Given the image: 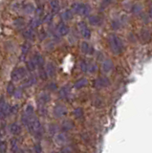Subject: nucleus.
Returning a JSON list of instances; mask_svg holds the SVG:
<instances>
[{"label":"nucleus","mask_w":152,"mask_h":153,"mask_svg":"<svg viewBox=\"0 0 152 153\" xmlns=\"http://www.w3.org/2000/svg\"><path fill=\"white\" fill-rule=\"evenodd\" d=\"M108 42L112 52L116 55H120L123 51V42L120 37L116 35H110L108 36Z\"/></svg>","instance_id":"nucleus-1"},{"label":"nucleus","mask_w":152,"mask_h":153,"mask_svg":"<svg viewBox=\"0 0 152 153\" xmlns=\"http://www.w3.org/2000/svg\"><path fill=\"white\" fill-rule=\"evenodd\" d=\"M26 126H27L28 129H29V131L32 134H35V135H37V134L39 133V131L41 130V123L34 115L30 117Z\"/></svg>","instance_id":"nucleus-2"},{"label":"nucleus","mask_w":152,"mask_h":153,"mask_svg":"<svg viewBox=\"0 0 152 153\" xmlns=\"http://www.w3.org/2000/svg\"><path fill=\"white\" fill-rule=\"evenodd\" d=\"M72 12L79 16H87L90 13V7L83 3H75L72 6Z\"/></svg>","instance_id":"nucleus-3"},{"label":"nucleus","mask_w":152,"mask_h":153,"mask_svg":"<svg viewBox=\"0 0 152 153\" xmlns=\"http://www.w3.org/2000/svg\"><path fill=\"white\" fill-rule=\"evenodd\" d=\"M27 75V70L24 68V67H18V68H16L13 71L12 73V79L18 81L22 79H24Z\"/></svg>","instance_id":"nucleus-4"},{"label":"nucleus","mask_w":152,"mask_h":153,"mask_svg":"<svg viewBox=\"0 0 152 153\" xmlns=\"http://www.w3.org/2000/svg\"><path fill=\"white\" fill-rule=\"evenodd\" d=\"M10 108L11 106L6 102L4 97L0 98V117L1 118L6 117L7 115L10 113Z\"/></svg>","instance_id":"nucleus-5"},{"label":"nucleus","mask_w":152,"mask_h":153,"mask_svg":"<svg viewBox=\"0 0 152 153\" xmlns=\"http://www.w3.org/2000/svg\"><path fill=\"white\" fill-rule=\"evenodd\" d=\"M79 32L82 33V36L86 38V39H89L91 37V31L89 30V28L87 27V25L85 24V22H80L79 23Z\"/></svg>","instance_id":"nucleus-6"},{"label":"nucleus","mask_w":152,"mask_h":153,"mask_svg":"<svg viewBox=\"0 0 152 153\" xmlns=\"http://www.w3.org/2000/svg\"><path fill=\"white\" fill-rule=\"evenodd\" d=\"M54 114L56 118H60V117H63L65 116L66 114H67V109L64 106V105H61V104H59L56 105L54 109Z\"/></svg>","instance_id":"nucleus-7"},{"label":"nucleus","mask_w":152,"mask_h":153,"mask_svg":"<svg viewBox=\"0 0 152 153\" xmlns=\"http://www.w3.org/2000/svg\"><path fill=\"white\" fill-rule=\"evenodd\" d=\"M56 32H58V33L61 36H66L69 33V27L66 25L65 23L60 22L59 25L56 26Z\"/></svg>","instance_id":"nucleus-8"},{"label":"nucleus","mask_w":152,"mask_h":153,"mask_svg":"<svg viewBox=\"0 0 152 153\" xmlns=\"http://www.w3.org/2000/svg\"><path fill=\"white\" fill-rule=\"evenodd\" d=\"M110 84V81L107 78H99L95 81V86L98 88H102V87H106Z\"/></svg>","instance_id":"nucleus-9"},{"label":"nucleus","mask_w":152,"mask_h":153,"mask_svg":"<svg viewBox=\"0 0 152 153\" xmlns=\"http://www.w3.org/2000/svg\"><path fill=\"white\" fill-rule=\"evenodd\" d=\"M80 50H82V53L84 54H87V55H92L94 53V48L92 46H90L87 42L83 41L80 45Z\"/></svg>","instance_id":"nucleus-10"},{"label":"nucleus","mask_w":152,"mask_h":153,"mask_svg":"<svg viewBox=\"0 0 152 153\" xmlns=\"http://www.w3.org/2000/svg\"><path fill=\"white\" fill-rule=\"evenodd\" d=\"M45 72L47 76H48V78H52V76H54L56 75V66L52 63V62H49V63H47L46 65Z\"/></svg>","instance_id":"nucleus-11"},{"label":"nucleus","mask_w":152,"mask_h":153,"mask_svg":"<svg viewBox=\"0 0 152 153\" xmlns=\"http://www.w3.org/2000/svg\"><path fill=\"white\" fill-rule=\"evenodd\" d=\"M36 82V76H28V78H26L24 79V81H23V83H22V86L24 88L30 87V86L34 85Z\"/></svg>","instance_id":"nucleus-12"},{"label":"nucleus","mask_w":152,"mask_h":153,"mask_svg":"<svg viewBox=\"0 0 152 153\" xmlns=\"http://www.w3.org/2000/svg\"><path fill=\"white\" fill-rule=\"evenodd\" d=\"M113 62L110 60V59H106L102 62V68L103 70V72H105V73H109L112 69H113Z\"/></svg>","instance_id":"nucleus-13"},{"label":"nucleus","mask_w":152,"mask_h":153,"mask_svg":"<svg viewBox=\"0 0 152 153\" xmlns=\"http://www.w3.org/2000/svg\"><path fill=\"white\" fill-rule=\"evenodd\" d=\"M33 60H34V62L36 63V66L42 67V66H43V64H44L43 56H42L40 54H39V53H36V54L34 55V56H33Z\"/></svg>","instance_id":"nucleus-14"},{"label":"nucleus","mask_w":152,"mask_h":153,"mask_svg":"<svg viewBox=\"0 0 152 153\" xmlns=\"http://www.w3.org/2000/svg\"><path fill=\"white\" fill-rule=\"evenodd\" d=\"M50 95L48 93H46V92H43V93H41L39 96V103L40 105H43L45 103H47L50 100Z\"/></svg>","instance_id":"nucleus-15"},{"label":"nucleus","mask_w":152,"mask_h":153,"mask_svg":"<svg viewBox=\"0 0 152 153\" xmlns=\"http://www.w3.org/2000/svg\"><path fill=\"white\" fill-rule=\"evenodd\" d=\"M88 83V80L87 79H85V78H82V79H78L77 81L75 82V85H74V87L76 89H82L83 88L84 86H86Z\"/></svg>","instance_id":"nucleus-16"},{"label":"nucleus","mask_w":152,"mask_h":153,"mask_svg":"<svg viewBox=\"0 0 152 153\" xmlns=\"http://www.w3.org/2000/svg\"><path fill=\"white\" fill-rule=\"evenodd\" d=\"M51 10L53 13H58L60 10V4L59 0H52L51 1Z\"/></svg>","instance_id":"nucleus-17"},{"label":"nucleus","mask_w":152,"mask_h":153,"mask_svg":"<svg viewBox=\"0 0 152 153\" xmlns=\"http://www.w3.org/2000/svg\"><path fill=\"white\" fill-rule=\"evenodd\" d=\"M55 141L58 143L59 145H63V143L67 142V136H66L64 133L58 134V135L55 137Z\"/></svg>","instance_id":"nucleus-18"},{"label":"nucleus","mask_w":152,"mask_h":153,"mask_svg":"<svg viewBox=\"0 0 152 153\" xmlns=\"http://www.w3.org/2000/svg\"><path fill=\"white\" fill-rule=\"evenodd\" d=\"M10 131L12 134H13V135H17V134H19L20 131H21V127L18 123H12L10 126Z\"/></svg>","instance_id":"nucleus-19"},{"label":"nucleus","mask_w":152,"mask_h":153,"mask_svg":"<svg viewBox=\"0 0 152 153\" xmlns=\"http://www.w3.org/2000/svg\"><path fill=\"white\" fill-rule=\"evenodd\" d=\"M23 36L27 38V39H34L36 36V33L34 31V29H32V28L27 29V30L23 33Z\"/></svg>","instance_id":"nucleus-20"},{"label":"nucleus","mask_w":152,"mask_h":153,"mask_svg":"<svg viewBox=\"0 0 152 153\" xmlns=\"http://www.w3.org/2000/svg\"><path fill=\"white\" fill-rule=\"evenodd\" d=\"M70 93V88H69V86L68 85H65L63 86L62 88L60 89L59 91V97L61 99H65V98H67L68 97V95Z\"/></svg>","instance_id":"nucleus-21"},{"label":"nucleus","mask_w":152,"mask_h":153,"mask_svg":"<svg viewBox=\"0 0 152 153\" xmlns=\"http://www.w3.org/2000/svg\"><path fill=\"white\" fill-rule=\"evenodd\" d=\"M30 49H31V45L28 42L24 43V44L22 45V48H21V59H22V60H23V57L26 56V55L28 54V52L30 51Z\"/></svg>","instance_id":"nucleus-22"},{"label":"nucleus","mask_w":152,"mask_h":153,"mask_svg":"<svg viewBox=\"0 0 152 153\" xmlns=\"http://www.w3.org/2000/svg\"><path fill=\"white\" fill-rule=\"evenodd\" d=\"M35 10H36V8L32 3H27L25 6L23 7V11H24V13L27 14H31L32 13H34Z\"/></svg>","instance_id":"nucleus-23"},{"label":"nucleus","mask_w":152,"mask_h":153,"mask_svg":"<svg viewBox=\"0 0 152 153\" xmlns=\"http://www.w3.org/2000/svg\"><path fill=\"white\" fill-rule=\"evenodd\" d=\"M73 127H74V123H73V122H70V121H65L62 123V126H61V129H62V131H69Z\"/></svg>","instance_id":"nucleus-24"},{"label":"nucleus","mask_w":152,"mask_h":153,"mask_svg":"<svg viewBox=\"0 0 152 153\" xmlns=\"http://www.w3.org/2000/svg\"><path fill=\"white\" fill-rule=\"evenodd\" d=\"M101 18L97 16H92L89 17V22L90 24H92V25H99V23H101Z\"/></svg>","instance_id":"nucleus-25"},{"label":"nucleus","mask_w":152,"mask_h":153,"mask_svg":"<svg viewBox=\"0 0 152 153\" xmlns=\"http://www.w3.org/2000/svg\"><path fill=\"white\" fill-rule=\"evenodd\" d=\"M11 148H12V151L15 153L18 151V143L16 139H13L11 141Z\"/></svg>","instance_id":"nucleus-26"},{"label":"nucleus","mask_w":152,"mask_h":153,"mask_svg":"<svg viewBox=\"0 0 152 153\" xmlns=\"http://www.w3.org/2000/svg\"><path fill=\"white\" fill-rule=\"evenodd\" d=\"M63 18L65 20H70V19L73 18V12L72 10H66V11L63 13Z\"/></svg>","instance_id":"nucleus-27"},{"label":"nucleus","mask_w":152,"mask_h":153,"mask_svg":"<svg viewBox=\"0 0 152 153\" xmlns=\"http://www.w3.org/2000/svg\"><path fill=\"white\" fill-rule=\"evenodd\" d=\"M26 66H27V69L29 70V71H35L36 68L37 67L33 59H31V60H29V61H27V65H26Z\"/></svg>","instance_id":"nucleus-28"},{"label":"nucleus","mask_w":152,"mask_h":153,"mask_svg":"<svg viewBox=\"0 0 152 153\" xmlns=\"http://www.w3.org/2000/svg\"><path fill=\"white\" fill-rule=\"evenodd\" d=\"M24 114L27 115V116H32V115H34V107H33L32 105H27L25 108Z\"/></svg>","instance_id":"nucleus-29"},{"label":"nucleus","mask_w":152,"mask_h":153,"mask_svg":"<svg viewBox=\"0 0 152 153\" xmlns=\"http://www.w3.org/2000/svg\"><path fill=\"white\" fill-rule=\"evenodd\" d=\"M40 25V19L39 18H35L34 20H32V22L30 23V26L32 29H35L36 27H39Z\"/></svg>","instance_id":"nucleus-30"},{"label":"nucleus","mask_w":152,"mask_h":153,"mask_svg":"<svg viewBox=\"0 0 152 153\" xmlns=\"http://www.w3.org/2000/svg\"><path fill=\"white\" fill-rule=\"evenodd\" d=\"M15 91H16L15 85H13L12 82H10V83L8 84V87H7V92H8V94L13 95V93H15Z\"/></svg>","instance_id":"nucleus-31"},{"label":"nucleus","mask_w":152,"mask_h":153,"mask_svg":"<svg viewBox=\"0 0 152 153\" xmlns=\"http://www.w3.org/2000/svg\"><path fill=\"white\" fill-rule=\"evenodd\" d=\"M97 65L95 63H90L88 64V67H87V72H90V73H95V72L97 71Z\"/></svg>","instance_id":"nucleus-32"},{"label":"nucleus","mask_w":152,"mask_h":153,"mask_svg":"<svg viewBox=\"0 0 152 153\" xmlns=\"http://www.w3.org/2000/svg\"><path fill=\"white\" fill-rule=\"evenodd\" d=\"M74 115L77 118H80L83 115V110L82 109V108H76L75 110H74Z\"/></svg>","instance_id":"nucleus-33"},{"label":"nucleus","mask_w":152,"mask_h":153,"mask_svg":"<svg viewBox=\"0 0 152 153\" xmlns=\"http://www.w3.org/2000/svg\"><path fill=\"white\" fill-rule=\"evenodd\" d=\"M142 38H144L145 40L147 41L150 38V33H149V31L144 30V31L142 32Z\"/></svg>","instance_id":"nucleus-34"},{"label":"nucleus","mask_w":152,"mask_h":153,"mask_svg":"<svg viewBox=\"0 0 152 153\" xmlns=\"http://www.w3.org/2000/svg\"><path fill=\"white\" fill-rule=\"evenodd\" d=\"M49 131L51 134H55L59 131V126H56V124H51V126H49Z\"/></svg>","instance_id":"nucleus-35"},{"label":"nucleus","mask_w":152,"mask_h":153,"mask_svg":"<svg viewBox=\"0 0 152 153\" xmlns=\"http://www.w3.org/2000/svg\"><path fill=\"white\" fill-rule=\"evenodd\" d=\"M52 19H53V14H52V13H47V16H45L44 18H43V22L49 23V22L52 21Z\"/></svg>","instance_id":"nucleus-36"},{"label":"nucleus","mask_w":152,"mask_h":153,"mask_svg":"<svg viewBox=\"0 0 152 153\" xmlns=\"http://www.w3.org/2000/svg\"><path fill=\"white\" fill-rule=\"evenodd\" d=\"M132 12L134 13H139L142 12V7L140 5H135V6H133V8H132Z\"/></svg>","instance_id":"nucleus-37"},{"label":"nucleus","mask_w":152,"mask_h":153,"mask_svg":"<svg viewBox=\"0 0 152 153\" xmlns=\"http://www.w3.org/2000/svg\"><path fill=\"white\" fill-rule=\"evenodd\" d=\"M6 149H7L6 143L5 142H1V143H0V152H1V153H5Z\"/></svg>","instance_id":"nucleus-38"},{"label":"nucleus","mask_w":152,"mask_h":153,"mask_svg":"<svg viewBox=\"0 0 152 153\" xmlns=\"http://www.w3.org/2000/svg\"><path fill=\"white\" fill-rule=\"evenodd\" d=\"M87 67H88V63L85 61H82V63H80V68L83 72H87Z\"/></svg>","instance_id":"nucleus-39"},{"label":"nucleus","mask_w":152,"mask_h":153,"mask_svg":"<svg viewBox=\"0 0 152 153\" xmlns=\"http://www.w3.org/2000/svg\"><path fill=\"white\" fill-rule=\"evenodd\" d=\"M58 153H72V148L71 147H64L62 150H60Z\"/></svg>","instance_id":"nucleus-40"},{"label":"nucleus","mask_w":152,"mask_h":153,"mask_svg":"<svg viewBox=\"0 0 152 153\" xmlns=\"http://www.w3.org/2000/svg\"><path fill=\"white\" fill-rule=\"evenodd\" d=\"M36 11V16H40L42 13H43V8L42 7H39V8H37L36 10H35Z\"/></svg>","instance_id":"nucleus-41"},{"label":"nucleus","mask_w":152,"mask_h":153,"mask_svg":"<svg viewBox=\"0 0 152 153\" xmlns=\"http://www.w3.org/2000/svg\"><path fill=\"white\" fill-rule=\"evenodd\" d=\"M34 148H35L36 153H41V152H42V148H41V146L39 145V143H37V145H36Z\"/></svg>","instance_id":"nucleus-42"},{"label":"nucleus","mask_w":152,"mask_h":153,"mask_svg":"<svg viewBox=\"0 0 152 153\" xmlns=\"http://www.w3.org/2000/svg\"><path fill=\"white\" fill-rule=\"evenodd\" d=\"M39 76H40V78L42 79H46L47 78H48V76H47V74H46V72H45V70H43V71H41L40 73H39Z\"/></svg>","instance_id":"nucleus-43"},{"label":"nucleus","mask_w":152,"mask_h":153,"mask_svg":"<svg viewBox=\"0 0 152 153\" xmlns=\"http://www.w3.org/2000/svg\"><path fill=\"white\" fill-rule=\"evenodd\" d=\"M47 88L49 90H56V83H50L48 86H47Z\"/></svg>","instance_id":"nucleus-44"},{"label":"nucleus","mask_w":152,"mask_h":153,"mask_svg":"<svg viewBox=\"0 0 152 153\" xmlns=\"http://www.w3.org/2000/svg\"><path fill=\"white\" fill-rule=\"evenodd\" d=\"M110 2H111V0H102V6L104 8V7H106V6H108L109 4H110Z\"/></svg>","instance_id":"nucleus-45"},{"label":"nucleus","mask_w":152,"mask_h":153,"mask_svg":"<svg viewBox=\"0 0 152 153\" xmlns=\"http://www.w3.org/2000/svg\"><path fill=\"white\" fill-rule=\"evenodd\" d=\"M13 94H15V96H16V98H19L20 96H21V91L20 90H16Z\"/></svg>","instance_id":"nucleus-46"},{"label":"nucleus","mask_w":152,"mask_h":153,"mask_svg":"<svg viewBox=\"0 0 152 153\" xmlns=\"http://www.w3.org/2000/svg\"><path fill=\"white\" fill-rule=\"evenodd\" d=\"M20 153H23V151H20Z\"/></svg>","instance_id":"nucleus-47"}]
</instances>
